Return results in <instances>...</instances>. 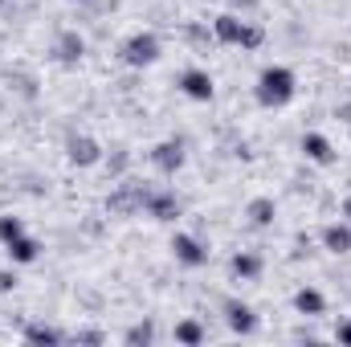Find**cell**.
I'll list each match as a JSON object with an SVG mask.
<instances>
[{
  "label": "cell",
  "instance_id": "1",
  "mask_svg": "<svg viewBox=\"0 0 351 347\" xmlns=\"http://www.w3.org/2000/svg\"><path fill=\"white\" fill-rule=\"evenodd\" d=\"M294 94H298V78H294L290 66H265L262 74H258V86H254L258 106H265V110H282V106L294 102Z\"/></svg>",
  "mask_w": 351,
  "mask_h": 347
},
{
  "label": "cell",
  "instance_id": "2",
  "mask_svg": "<svg viewBox=\"0 0 351 347\" xmlns=\"http://www.w3.org/2000/svg\"><path fill=\"white\" fill-rule=\"evenodd\" d=\"M213 41L221 45H241V49H262L265 45V29L245 21L241 12H221L213 16Z\"/></svg>",
  "mask_w": 351,
  "mask_h": 347
},
{
  "label": "cell",
  "instance_id": "3",
  "mask_svg": "<svg viewBox=\"0 0 351 347\" xmlns=\"http://www.w3.org/2000/svg\"><path fill=\"white\" fill-rule=\"evenodd\" d=\"M160 53H164V45H160V37H156L152 29L131 33V37L123 41V49H119L123 66H131V70H147V66H156V62H160Z\"/></svg>",
  "mask_w": 351,
  "mask_h": 347
},
{
  "label": "cell",
  "instance_id": "4",
  "mask_svg": "<svg viewBox=\"0 0 351 347\" xmlns=\"http://www.w3.org/2000/svg\"><path fill=\"white\" fill-rule=\"evenodd\" d=\"M147 184H135V180H119L106 196V213L110 217H139L143 204H147Z\"/></svg>",
  "mask_w": 351,
  "mask_h": 347
},
{
  "label": "cell",
  "instance_id": "5",
  "mask_svg": "<svg viewBox=\"0 0 351 347\" xmlns=\"http://www.w3.org/2000/svg\"><path fill=\"white\" fill-rule=\"evenodd\" d=\"M102 143L86 135V131H74V135H66V160L74 164V168H94V164H102Z\"/></svg>",
  "mask_w": 351,
  "mask_h": 347
},
{
  "label": "cell",
  "instance_id": "6",
  "mask_svg": "<svg viewBox=\"0 0 351 347\" xmlns=\"http://www.w3.org/2000/svg\"><path fill=\"white\" fill-rule=\"evenodd\" d=\"M53 58H58V66L78 70L82 58H86V37H82L78 29H62V33L53 37Z\"/></svg>",
  "mask_w": 351,
  "mask_h": 347
},
{
  "label": "cell",
  "instance_id": "7",
  "mask_svg": "<svg viewBox=\"0 0 351 347\" xmlns=\"http://www.w3.org/2000/svg\"><path fill=\"white\" fill-rule=\"evenodd\" d=\"M184 160H188L184 139H164V143L152 147V168H156L160 176H176L180 168H184Z\"/></svg>",
  "mask_w": 351,
  "mask_h": 347
},
{
  "label": "cell",
  "instance_id": "8",
  "mask_svg": "<svg viewBox=\"0 0 351 347\" xmlns=\"http://www.w3.org/2000/svg\"><path fill=\"white\" fill-rule=\"evenodd\" d=\"M143 217L172 225L176 217H180V196H176L172 188H152L147 192V204H143Z\"/></svg>",
  "mask_w": 351,
  "mask_h": 347
},
{
  "label": "cell",
  "instance_id": "9",
  "mask_svg": "<svg viewBox=\"0 0 351 347\" xmlns=\"http://www.w3.org/2000/svg\"><path fill=\"white\" fill-rule=\"evenodd\" d=\"M221 311H225V323H229L233 335H254V331H258V315H254L250 302H241V298H225Z\"/></svg>",
  "mask_w": 351,
  "mask_h": 347
},
{
  "label": "cell",
  "instance_id": "10",
  "mask_svg": "<svg viewBox=\"0 0 351 347\" xmlns=\"http://www.w3.org/2000/svg\"><path fill=\"white\" fill-rule=\"evenodd\" d=\"M172 254H176V261L188 265V270L208 265V246H204L200 237H192V233H176L172 237Z\"/></svg>",
  "mask_w": 351,
  "mask_h": 347
},
{
  "label": "cell",
  "instance_id": "11",
  "mask_svg": "<svg viewBox=\"0 0 351 347\" xmlns=\"http://www.w3.org/2000/svg\"><path fill=\"white\" fill-rule=\"evenodd\" d=\"M180 90H184V98H192V102H213V74L200 70V66H192V70L180 74Z\"/></svg>",
  "mask_w": 351,
  "mask_h": 347
},
{
  "label": "cell",
  "instance_id": "12",
  "mask_svg": "<svg viewBox=\"0 0 351 347\" xmlns=\"http://www.w3.org/2000/svg\"><path fill=\"white\" fill-rule=\"evenodd\" d=\"M298 147H302V156H306L311 164H319V168L335 164V147H331V139H327V135H319V131H306Z\"/></svg>",
  "mask_w": 351,
  "mask_h": 347
},
{
  "label": "cell",
  "instance_id": "13",
  "mask_svg": "<svg viewBox=\"0 0 351 347\" xmlns=\"http://www.w3.org/2000/svg\"><path fill=\"white\" fill-rule=\"evenodd\" d=\"M319 241H323V250L327 254H351V225L348 221H331V225H323V233H319Z\"/></svg>",
  "mask_w": 351,
  "mask_h": 347
},
{
  "label": "cell",
  "instance_id": "14",
  "mask_svg": "<svg viewBox=\"0 0 351 347\" xmlns=\"http://www.w3.org/2000/svg\"><path fill=\"white\" fill-rule=\"evenodd\" d=\"M8 90H12L16 98H25V102H37V98H41V82H37V74L25 70V66H12V70H8Z\"/></svg>",
  "mask_w": 351,
  "mask_h": 347
},
{
  "label": "cell",
  "instance_id": "15",
  "mask_svg": "<svg viewBox=\"0 0 351 347\" xmlns=\"http://www.w3.org/2000/svg\"><path fill=\"white\" fill-rule=\"evenodd\" d=\"M4 254H8L12 265H33V261L41 258V241L29 237V233H21V237H12V241L4 246Z\"/></svg>",
  "mask_w": 351,
  "mask_h": 347
},
{
  "label": "cell",
  "instance_id": "16",
  "mask_svg": "<svg viewBox=\"0 0 351 347\" xmlns=\"http://www.w3.org/2000/svg\"><path fill=\"white\" fill-rule=\"evenodd\" d=\"M262 270H265L262 254L241 250V254H233V258H229V274H233V278H241V282H258V278H262Z\"/></svg>",
  "mask_w": 351,
  "mask_h": 347
},
{
  "label": "cell",
  "instance_id": "17",
  "mask_svg": "<svg viewBox=\"0 0 351 347\" xmlns=\"http://www.w3.org/2000/svg\"><path fill=\"white\" fill-rule=\"evenodd\" d=\"M25 344H33V347H58V344H66L70 335L66 331H58L53 323H25Z\"/></svg>",
  "mask_w": 351,
  "mask_h": 347
},
{
  "label": "cell",
  "instance_id": "18",
  "mask_svg": "<svg viewBox=\"0 0 351 347\" xmlns=\"http://www.w3.org/2000/svg\"><path fill=\"white\" fill-rule=\"evenodd\" d=\"M290 302H294V311H298V315H306V319H315V315H323V311H327V298H323V290H315V286H298Z\"/></svg>",
  "mask_w": 351,
  "mask_h": 347
},
{
  "label": "cell",
  "instance_id": "19",
  "mask_svg": "<svg viewBox=\"0 0 351 347\" xmlns=\"http://www.w3.org/2000/svg\"><path fill=\"white\" fill-rule=\"evenodd\" d=\"M274 217H278L274 196H254V200L245 204V221H250L254 229H269V225H274Z\"/></svg>",
  "mask_w": 351,
  "mask_h": 347
},
{
  "label": "cell",
  "instance_id": "20",
  "mask_svg": "<svg viewBox=\"0 0 351 347\" xmlns=\"http://www.w3.org/2000/svg\"><path fill=\"white\" fill-rule=\"evenodd\" d=\"M123 344H127V347H147V344H156V323H152V319H139V323H131V327L123 331Z\"/></svg>",
  "mask_w": 351,
  "mask_h": 347
},
{
  "label": "cell",
  "instance_id": "21",
  "mask_svg": "<svg viewBox=\"0 0 351 347\" xmlns=\"http://www.w3.org/2000/svg\"><path fill=\"white\" fill-rule=\"evenodd\" d=\"M102 164H106V176H110V180H123V176L131 172V152H127V147H110V152L102 156Z\"/></svg>",
  "mask_w": 351,
  "mask_h": 347
},
{
  "label": "cell",
  "instance_id": "22",
  "mask_svg": "<svg viewBox=\"0 0 351 347\" xmlns=\"http://www.w3.org/2000/svg\"><path fill=\"white\" fill-rule=\"evenodd\" d=\"M204 339H208V331H204L196 319H180V323H176V344L196 347V344H204Z\"/></svg>",
  "mask_w": 351,
  "mask_h": 347
},
{
  "label": "cell",
  "instance_id": "23",
  "mask_svg": "<svg viewBox=\"0 0 351 347\" xmlns=\"http://www.w3.org/2000/svg\"><path fill=\"white\" fill-rule=\"evenodd\" d=\"M21 233H25V221L12 217V213H0V246H8V241L21 237Z\"/></svg>",
  "mask_w": 351,
  "mask_h": 347
},
{
  "label": "cell",
  "instance_id": "24",
  "mask_svg": "<svg viewBox=\"0 0 351 347\" xmlns=\"http://www.w3.org/2000/svg\"><path fill=\"white\" fill-rule=\"evenodd\" d=\"M70 344H82V347H102V344H106V335H102L98 327H78V331L70 335Z\"/></svg>",
  "mask_w": 351,
  "mask_h": 347
},
{
  "label": "cell",
  "instance_id": "25",
  "mask_svg": "<svg viewBox=\"0 0 351 347\" xmlns=\"http://www.w3.org/2000/svg\"><path fill=\"white\" fill-rule=\"evenodd\" d=\"M225 4H229V12H241V16H250V12L262 8V0H225Z\"/></svg>",
  "mask_w": 351,
  "mask_h": 347
},
{
  "label": "cell",
  "instance_id": "26",
  "mask_svg": "<svg viewBox=\"0 0 351 347\" xmlns=\"http://www.w3.org/2000/svg\"><path fill=\"white\" fill-rule=\"evenodd\" d=\"M21 286V278H16V270H0V294H12Z\"/></svg>",
  "mask_w": 351,
  "mask_h": 347
},
{
  "label": "cell",
  "instance_id": "27",
  "mask_svg": "<svg viewBox=\"0 0 351 347\" xmlns=\"http://www.w3.org/2000/svg\"><path fill=\"white\" fill-rule=\"evenodd\" d=\"M335 339H339L343 347H351V319H343V323H339V331H335Z\"/></svg>",
  "mask_w": 351,
  "mask_h": 347
},
{
  "label": "cell",
  "instance_id": "28",
  "mask_svg": "<svg viewBox=\"0 0 351 347\" xmlns=\"http://www.w3.org/2000/svg\"><path fill=\"white\" fill-rule=\"evenodd\" d=\"M184 33H188V41H208V33H204V29H200V25H188V29H184Z\"/></svg>",
  "mask_w": 351,
  "mask_h": 347
},
{
  "label": "cell",
  "instance_id": "29",
  "mask_svg": "<svg viewBox=\"0 0 351 347\" xmlns=\"http://www.w3.org/2000/svg\"><path fill=\"white\" fill-rule=\"evenodd\" d=\"M339 119H348V123H351V102H343V106H339Z\"/></svg>",
  "mask_w": 351,
  "mask_h": 347
},
{
  "label": "cell",
  "instance_id": "30",
  "mask_svg": "<svg viewBox=\"0 0 351 347\" xmlns=\"http://www.w3.org/2000/svg\"><path fill=\"white\" fill-rule=\"evenodd\" d=\"M343 221H348V225H351V196H348V200H343Z\"/></svg>",
  "mask_w": 351,
  "mask_h": 347
},
{
  "label": "cell",
  "instance_id": "31",
  "mask_svg": "<svg viewBox=\"0 0 351 347\" xmlns=\"http://www.w3.org/2000/svg\"><path fill=\"white\" fill-rule=\"evenodd\" d=\"M0 110H4V94H0Z\"/></svg>",
  "mask_w": 351,
  "mask_h": 347
},
{
  "label": "cell",
  "instance_id": "32",
  "mask_svg": "<svg viewBox=\"0 0 351 347\" xmlns=\"http://www.w3.org/2000/svg\"><path fill=\"white\" fill-rule=\"evenodd\" d=\"M0 66H4V58H0Z\"/></svg>",
  "mask_w": 351,
  "mask_h": 347
},
{
  "label": "cell",
  "instance_id": "33",
  "mask_svg": "<svg viewBox=\"0 0 351 347\" xmlns=\"http://www.w3.org/2000/svg\"><path fill=\"white\" fill-rule=\"evenodd\" d=\"M0 4H4V0H0Z\"/></svg>",
  "mask_w": 351,
  "mask_h": 347
}]
</instances>
